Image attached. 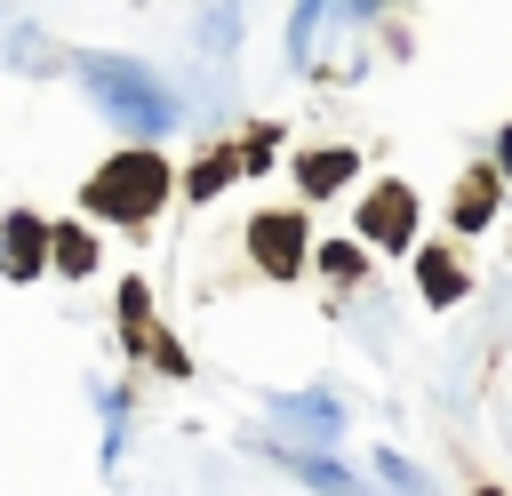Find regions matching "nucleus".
<instances>
[{
  "instance_id": "39448f33",
  "label": "nucleus",
  "mask_w": 512,
  "mask_h": 496,
  "mask_svg": "<svg viewBox=\"0 0 512 496\" xmlns=\"http://www.w3.org/2000/svg\"><path fill=\"white\" fill-rule=\"evenodd\" d=\"M352 152L344 144H320V152H296V192H312V200H328V192H344L352 184Z\"/></svg>"
},
{
  "instance_id": "1a4fd4ad",
  "label": "nucleus",
  "mask_w": 512,
  "mask_h": 496,
  "mask_svg": "<svg viewBox=\"0 0 512 496\" xmlns=\"http://www.w3.org/2000/svg\"><path fill=\"white\" fill-rule=\"evenodd\" d=\"M488 216H496V168H472L456 192V232H480Z\"/></svg>"
},
{
  "instance_id": "0eeeda50",
  "label": "nucleus",
  "mask_w": 512,
  "mask_h": 496,
  "mask_svg": "<svg viewBox=\"0 0 512 496\" xmlns=\"http://www.w3.org/2000/svg\"><path fill=\"white\" fill-rule=\"evenodd\" d=\"M48 264H56L64 280H88V272H96V232H88V224H56Z\"/></svg>"
},
{
  "instance_id": "f8f14e48",
  "label": "nucleus",
  "mask_w": 512,
  "mask_h": 496,
  "mask_svg": "<svg viewBox=\"0 0 512 496\" xmlns=\"http://www.w3.org/2000/svg\"><path fill=\"white\" fill-rule=\"evenodd\" d=\"M264 160H272V128H256V136L240 144V168H264Z\"/></svg>"
},
{
  "instance_id": "f03ea898",
  "label": "nucleus",
  "mask_w": 512,
  "mask_h": 496,
  "mask_svg": "<svg viewBox=\"0 0 512 496\" xmlns=\"http://www.w3.org/2000/svg\"><path fill=\"white\" fill-rule=\"evenodd\" d=\"M248 256H256L272 280H296V272H304V256H312L304 216H296V208H264V216H248Z\"/></svg>"
},
{
  "instance_id": "ddd939ff",
  "label": "nucleus",
  "mask_w": 512,
  "mask_h": 496,
  "mask_svg": "<svg viewBox=\"0 0 512 496\" xmlns=\"http://www.w3.org/2000/svg\"><path fill=\"white\" fill-rule=\"evenodd\" d=\"M496 168H504V176H512V128H504V136H496Z\"/></svg>"
},
{
  "instance_id": "423d86ee",
  "label": "nucleus",
  "mask_w": 512,
  "mask_h": 496,
  "mask_svg": "<svg viewBox=\"0 0 512 496\" xmlns=\"http://www.w3.org/2000/svg\"><path fill=\"white\" fill-rule=\"evenodd\" d=\"M416 288H424V304H456L472 280H464V264H456L448 248H424V256H416Z\"/></svg>"
},
{
  "instance_id": "4468645a",
  "label": "nucleus",
  "mask_w": 512,
  "mask_h": 496,
  "mask_svg": "<svg viewBox=\"0 0 512 496\" xmlns=\"http://www.w3.org/2000/svg\"><path fill=\"white\" fill-rule=\"evenodd\" d=\"M480 496H496V488H480Z\"/></svg>"
},
{
  "instance_id": "20e7f679",
  "label": "nucleus",
  "mask_w": 512,
  "mask_h": 496,
  "mask_svg": "<svg viewBox=\"0 0 512 496\" xmlns=\"http://www.w3.org/2000/svg\"><path fill=\"white\" fill-rule=\"evenodd\" d=\"M48 240H56V224H40L32 208H8V224H0V272L8 280L48 272Z\"/></svg>"
},
{
  "instance_id": "6e6552de",
  "label": "nucleus",
  "mask_w": 512,
  "mask_h": 496,
  "mask_svg": "<svg viewBox=\"0 0 512 496\" xmlns=\"http://www.w3.org/2000/svg\"><path fill=\"white\" fill-rule=\"evenodd\" d=\"M232 176H240V152H232V144H216V152H200V168L184 176V200H216Z\"/></svg>"
},
{
  "instance_id": "7ed1b4c3",
  "label": "nucleus",
  "mask_w": 512,
  "mask_h": 496,
  "mask_svg": "<svg viewBox=\"0 0 512 496\" xmlns=\"http://www.w3.org/2000/svg\"><path fill=\"white\" fill-rule=\"evenodd\" d=\"M360 240H376L384 256H400V248L416 240V192H408V184H376V192L360 200Z\"/></svg>"
},
{
  "instance_id": "9d476101",
  "label": "nucleus",
  "mask_w": 512,
  "mask_h": 496,
  "mask_svg": "<svg viewBox=\"0 0 512 496\" xmlns=\"http://www.w3.org/2000/svg\"><path fill=\"white\" fill-rule=\"evenodd\" d=\"M120 336L152 352V288L144 280H120Z\"/></svg>"
},
{
  "instance_id": "f257e3e1",
  "label": "nucleus",
  "mask_w": 512,
  "mask_h": 496,
  "mask_svg": "<svg viewBox=\"0 0 512 496\" xmlns=\"http://www.w3.org/2000/svg\"><path fill=\"white\" fill-rule=\"evenodd\" d=\"M176 192V168L160 160V152H112L88 184H80V208L88 216H104V224H152L160 216V200Z\"/></svg>"
},
{
  "instance_id": "9b49d317",
  "label": "nucleus",
  "mask_w": 512,
  "mask_h": 496,
  "mask_svg": "<svg viewBox=\"0 0 512 496\" xmlns=\"http://www.w3.org/2000/svg\"><path fill=\"white\" fill-rule=\"evenodd\" d=\"M320 264H328L336 280H360V248H352V240H328V248H320Z\"/></svg>"
}]
</instances>
